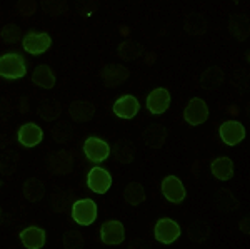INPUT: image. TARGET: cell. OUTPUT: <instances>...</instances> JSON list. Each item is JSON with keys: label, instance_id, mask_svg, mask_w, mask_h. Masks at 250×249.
<instances>
[{"label": "cell", "instance_id": "obj_34", "mask_svg": "<svg viewBox=\"0 0 250 249\" xmlns=\"http://www.w3.org/2000/svg\"><path fill=\"white\" fill-rule=\"evenodd\" d=\"M52 137L60 144L67 142L72 137V127H68L67 122H59L55 127H52Z\"/></svg>", "mask_w": 250, "mask_h": 249}, {"label": "cell", "instance_id": "obj_24", "mask_svg": "<svg viewBox=\"0 0 250 249\" xmlns=\"http://www.w3.org/2000/svg\"><path fill=\"white\" fill-rule=\"evenodd\" d=\"M144 47L140 44L134 42V40H124L119 44V49H117V55L124 60H137L142 57Z\"/></svg>", "mask_w": 250, "mask_h": 249}, {"label": "cell", "instance_id": "obj_11", "mask_svg": "<svg viewBox=\"0 0 250 249\" xmlns=\"http://www.w3.org/2000/svg\"><path fill=\"white\" fill-rule=\"evenodd\" d=\"M160 189H162L164 198L167 199L168 203H173V204H180L185 199V196H187L185 186L177 176H167V178H164Z\"/></svg>", "mask_w": 250, "mask_h": 249}, {"label": "cell", "instance_id": "obj_6", "mask_svg": "<svg viewBox=\"0 0 250 249\" xmlns=\"http://www.w3.org/2000/svg\"><path fill=\"white\" fill-rule=\"evenodd\" d=\"M48 171L55 176H67L72 172V166H74V158L68 151H55L50 152L48 156Z\"/></svg>", "mask_w": 250, "mask_h": 249}, {"label": "cell", "instance_id": "obj_39", "mask_svg": "<svg viewBox=\"0 0 250 249\" xmlns=\"http://www.w3.org/2000/svg\"><path fill=\"white\" fill-rule=\"evenodd\" d=\"M233 2H235V3H239V0H233Z\"/></svg>", "mask_w": 250, "mask_h": 249}, {"label": "cell", "instance_id": "obj_7", "mask_svg": "<svg viewBox=\"0 0 250 249\" xmlns=\"http://www.w3.org/2000/svg\"><path fill=\"white\" fill-rule=\"evenodd\" d=\"M83 154L92 162H104L107 158H110V146L104 139L87 137L83 142Z\"/></svg>", "mask_w": 250, "mask_h": 249}, {"label": "cell", "instance_id": "obj_30", "mask_svg": "<svg viewBox=\"0 0 250 249\" xmlns=\"http://www.w3.org/2000/svg\"><path fill=\"white\" fill-rule=\"evenodd\" d=\"M22 37H23L22 29H20L17 23H7V25H3L2 30H0V39H2V42L7 44V45H14V44H17Z\"/></svg>", "mask_w": 250, "mask_h": 249}, {"label": "cell", "instance_id": "obj_32", "mask_svg": "<svg viewBox=\"0 0 250 249\" xmlns=\"http://www.w3.org/2000/svg\"><path fill=\"white\" fill-rule=\"evenodd\" d=\"M70 201H72V196L68 192H54L52 194V207H54L57 212H67L70 209Z\"/></svg>", "mask_w": 250, "mask_h": 249}, {"label": "cell", "instance_id": "obj_17", "mask_svg": "<svg viewBox=\"0 0 250 249\" xmlns=\"http://www.w3.org/2000/svg\"><path fill=\"white\" fill-rule=\"evenodd\" d=\"M20 241H22V244L27 249H42L45 246L47 234L42 227L30 226L20 232Z\"/></svg>", "mask_w": 250, "mask_h": 249}, {"label": "cell", "instance_id": "obj_16", "mask_svg": "<svg viewBox=\"0 0 250 249\" xmlns=\"http://www.w3.org/2000/svg\"><path fill=\"white\" fill-rule=\"evenodd\" d=\"M95 115V106L90 100H74L68 107V117L74 122H88Z\"/></svg>", "mask_w": 250, "mask_h": 249}, {"label": "cell", "instance_id": "obj_1", "mask_svg": "<svg viewBox=\"0 0 250 249\" xmlns=\"http://www.w3.org/2000/svg\"><path fill=\"white\" fill-rule=\"evenodd\" d=\"M27 74L25 60L20 54H5L0 57V77L3 79H22Z\"/></svg>", "mask_w": 250, "mask_h": 249}, {"label": "cell", "instance_id": "obj_8", "mask_svg": "<svg viewBox=\"0 0 250 249\" xmlns=\"http://www.w3.org/2000/svg\"><path fill=\"white\" fill-rule=\"evenodd\" d=\"M219 136L227 146H237L245 139V127L239 120H225L219 129Z\"/></svg>", "mask_w": 250, "mask_h": 249}, {"label": "cell", "instance_id": "obj_27", "mask_svg": "<svg viewBox=\"0 0 250 249\" xmlns=\"http://www.w3.org/2000/svg\"><path fill=\"white\" fill-rule=\"evenodd\" d=\"M110 152L114 154L117 162H120V164H130V162H134V159H135L134 147L127 142H117L110 149Z\"/></svg>", "mask_w": 250, "mask_h": 249}, {"label": "cell", "instance_id": "obj_37", "mask_svg": "<svg viewBox=\"0 0 250 249\" xmlns=\"http://www.w3.org/2000/svg\"><path fill=\"white\" fill-rule=\"evenodd\" d=\"M99 2L97 0H77V10L80 15H90L92 12L97 10Z\"/></svg>", "mask_w": 250, "mask_h": 249}, {"label": "cell", "instance_id": "obj_38", "mask_svg": "<svg viewBox=\"0 0 250 249\" xmlns=\"http://www.w3.org/2000/svg\"><path fill=\"white\" fill-rule=\"evenodd\" d=\"M3 221H5V214H3V209L0 207V226L3 224Z\"/></svg>", "mask_w": 250, "mask_h": 249}, {"label": "cell", "instance_id": "obj_13", "mask_svg": "<svg viewBox=\"0 0 250 249\" xmlns=\"http://www.w3.org/2000/svg\"><path fill=\"white\" fill-rule=\"evenodd\" d=\"M145 104H147L148 112H152V114H164L170 107V92L164 89V87H157L147 95V102Z\"/></svg>", "mask_w": 250, "mask_h": 249}, {"label": "cell", "instance_id": "obj_33", "mask_svg": "<svg viewBox=\"0 0 250 249\" xmlns=\"http://www.w3.org/2000/svg\"><path fill=\"white\" fill-rule=\"evenodd\" d=\"M188 234H190V238L193 241H199V243H202L210 236V229H208L207 223H193L190 227H188Z\"/></svg>", "mask_w": 250, "mask_h": 249}, {"label": "cell", "instance_id": "obj_22", "mask_svg": "<svg viewBox=\"0 0 250 249\" xmlns=\"http://www.w3.org/2000/svg\"><path fill=\"white\" fill-rule=\"evenodd\" d=\"M22 194H23V198L27 201H30V203H37V201H40L45 196V184L39 178L27 179L22 186Z\"/></svg>", "mask_w": 250, "mask_h": 249}, {"label": "cell", "instance_id": "obj_14", "mask_svg": "<svg viewBox=\"0 0 250 249\" xmlns=\"http://www.w3.org/2000/svg\"><path fill=\"white\" fill-rule=\"evenodd\" d=\"M112 111H114V114L120 119H132L139 114L140 104H139V100H137V97L127 94V95H124V97L115 100Z\"/></svg>", "mask_w": 250, "mask_h": 249}, {"label": "cell", "instance_id": "obj_19", "mask_svg": "<svg viewBox=\"0 0 250 249\" xmlns=\"http://www.w3.org/2000/svg\"><path fill=\"white\" fill-rule=\"evenodd\" d=\"M167 134L168 132L162 124H152L144 131L142 140L152 149H160L165 144V140H167Z\"/></svg>", "mask_w": 250, "mask_h": 249}, {"label": "cell", "instance_id": "obj_31", "mask_svg": "<svg viewBox=\"0 0 250 249\" xmlns=\"http://www.w3.org/2000/svg\"><path fill=\"white\" fill-rule=\"evenodd\" d=\"M68 0H40V5L45 14L52 15V17H57L62 15L67 9Z\"/></svg>", "mask_w": 250, "mask_h": 249}, {"label": "cell", "instance_id": "obj_15", "mask_svg": "<svg viewBox=\"0 0 250 249\" xmlns=\"http://www.w3.org/2000/svg\"><path fill=\"white\" fill-rule=\"evenodd\" d=\"M17 139L23 147H35L43 140V131L34 122L23 124L17 132Z\"/></svg>", "mask_w": 250, "mask_h": 249}, {"label": "cell", "instance_id": "obj_28", "mask_svg": "<svg viewBox=\"0 0 250 249\" xmlns=\"http://www.w3.org/2000/svg\"><path fill=\"white\" fill-rule=\"evenodd\" d=\"M39 115L40 119L47 120V122H52V120H57L60 115H62V104L59 102H43L39 106Z\"/></svg>", "mask_w": 250, "mask_h": 249}, {"label": "cell", "instance_id": "obj_18", "mask_svg": "<svg viewBox=\"0 0 250 249\" xmlns=\"http://www.w3.org/2000/svg\"><path fill=\"white\" fill-rule=\"evenodd\" d=\"M32 82L37 87H40V89H54L57 77H55V72L50 66L40 64L32 72Z\"/></svg>", "mask_w": 250, "mask_h": 249}, {"label": "cell", "instance_id": "obj_12", "mask_svg": "<svg viewBox=\"0 0 250 249\" xmlns=\"http://www.w3.org/2000/svg\"><path fill=\"white\" fill-rule=\"evenodd\" d=\"M87 186L88 189L95 194H105L112 186V176L107 169L102 167H94L88 171L87 176Z\"/></svg>", "mask_w": 250, "mask_h": 249}, {"label": "cell", "instance_id": "obj_4", "mask_svg": "<svg viewBox=\"0 0 250 249\" xmlns=\"http://www.w3.org/2000/svg\"><path fill=\"white\" fill-rule=\"evenodd\" d=\"M184 119L190 126H200L208 119V106L204 99L193 97L184 109Z\"/></svg>", "mask_w": 250, "mask_h": 249}, {"label": "cell", "instance_id": "obj_21", "mask_svg": "<svg viewBox=\"0 0 250 249\" xmlns=\"http://www.w3.org/2000/svg\"><path fill=\"white\" fill-rule=\"evenodd\" d=\"M212 176L219 181H229L233 178V162L227 156H220V158L213 159L210 164Z\"/></svg>", "mask_w": 250, "mask_h": 249}, {"label": "cell", "instance_id": "obj_3", "mask_svg": "<svg viewBox=\"0 0 250 249\" xmlns=\"http://www.w3.org/2000/svg\"><path fill=\"white\" fill-rule=\"evenodd\" d=\"M23 50L30 55L45 54L52 45V37L45 32H29L22 37Z\"/></svg>", "mask_w": 250, "mask_h": 249}, {"label": "cell", "instance_id": "obj_2", "mask_svg": "<svg viewBox=\"0 0 250 249\" xmlns=\"http://www.w3.org/2000/svg\"><path fill=\"white\" fill-rule=\"evenodd\" d=\"M97 216V204L92 199H79L72 204V219L79 226H90L95 223Z\"/></svg>", "mask_w": 250, "mask_h": 249}, {"label": "cell", "instance_id": "obj_5", "mask_svg": "<svg viewBox=\"0 0 250 249\" xmlns=\"http://www.w3.org/2000/svg\"><path fill=\"white\" fill-rule=\"evenodd\" d=\"M154 236L159 243L162 244H172L180 238V226L173 219L162 218L155 223Z\"/></svg>", "mask_w": 250, "mask_h": 249}, {"label": "cell", "instance_id": "obj_29", "mask_svg": "<svg viewBox=\"0 0 250 249\" xmlns=\"http://www.w3.org/2000/svg\"><path fill=\"white\" fill-rule=\"evenodd\" d=\"M215 203H217V206H219L224 212L235 211L237 207H239V201L233 198V194L229 189H219V191H217Z\"/></svg>", "mask_w": 250, "mask_h": 249}, {"label": "cell", "instance_id": "obj_36", "mask_svg": "<svg viewBox=\"0 0 250 249\" xmlns=\"http://www.w3.org/2000/svg\"><path fill=\"white\" fill-rule=\"evenodd\" d=\"M37 10V2L35 0H17V12L20 17L27 19L35 14Z\"/></svg>", "mask_w": 250, "mask_h": 249}, {"label": "cell", "instance_id": "obj_20", "mask_svg": "<svg viewBox=\"0 0 250 249\" xmlns=\"http://www.w3.org/2000/svg\"><path fill=\"white\" fill-rule=\"evenodd\" d=\"M229 32L235 37L237 40H245L250 34V22L249 17L244 14H233L229 19Z\"/></svg>", "mask_w": 250, "mask_h": 249}, {"label": "cell", "instance_id": "obj_23", "mask_svg": "<svg viewBox=\"0 0 250 249\" xmlns=\"http://www.w3.org/2000/svg\"><path fill=\"white\" fill-rule=\"evenodd\" d=\"M224 72H222L220 67H208L207 70L202 72V75H200V86L204 87L205 91H217L219 87L222 86V82H224Z\"/></svg>", "mask_w": 250, "mask_h": 249}, {"label": "cell", "instance_id": "obj_25", "mask_svg": "<svg viewBox=\"0 0 250 249\" xmlns=\"http://www.w3.org/2000/svg\"><path fill=\"white\" fill-rule=\"evenodd\" d=\"M184 29L190 35H202L207 32V20L200 14H192L188 17H185Z\"/></svg>", "mask_w": 250, "mask_h": 249}, {"label": "cell", "instance_id": "obj_26", "mask_svg": "<svg viewBox=\"0 0 250 249\" xmlns=\"http://www.w3.org/2000/svg\"><path fill=\"white\" fill-rule=\"evenodd\" d=\"M124 199L127 201L130 206H139L145 201V191L140 182H130L124 189Z\"/></svg>", "mask_w": 250, "mask_h": 249}, {"label": "cell", "instance_id": "obj_35", "mask_svg": "<svg viewBox=\"0 0 250 249\" xmlns=\"http://www.w3.org/2000/svg\"><path fill=\"white\" fill-rule=\"evenodd\" d=\"M63 246L67 249H80L83 246V236L80 231H68L63 236Z\"/></svg>", "mask_w": 250, "mask_h": 249}, {"label": "cell", "instance_id": "obj_10", "mask_svg": "<svg viewBox=\"0 0 250 249\" xmlns=\"http://www.w3.org/2000/svg\"><path fill=\"white\" fill-rule=\"evenodd\" d=\"M100 77L107 87H117L130 77V70L122 64H107L100 70Z\"/></svg>", "mask_w": 250, "mask_h": 249}, {"label": "cell", "instance_id": "obj_9", "mask_svg": "<svg viewBox=\"0 0 250 249\" xmlns=\"http://www.w3.org/2000/svg\"><path fill=\"white\" fill-rule=\"evenodd\" d=\"M100 239L108 246H119L125 241V227L120 221L112 219L102 224L100 227Z\"/></svg>", "mask_w": 250, "mask_h": 249}]
</instances>
